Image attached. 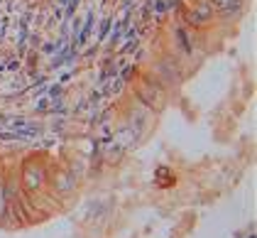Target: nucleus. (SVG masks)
Masks as SVG:
<instances>
[{"mask_svg":"<svg viewBox=\"0 0 257 238\" xmlns=\"http://www.w3.org/2000/svg\"><path fill=\"white\" fill-rule=\"evenodd\" d=\"M189 18H191L194 25H206V22H211V18H213V5H211L208 0H198Z\"/></svg>","mask_w":257,"mask_h":238,"instance_id":"nucleus-2","label":"nucleus"},{"mask_svg":"<svg viewBox=\"0 0 257 238\" xmlns=\"http://www.w3.org/2000/svg\"><path fill=\"white\" fill-rule=\"evenodd\" d=\"M138 99L145 103V106H150V108H164V103H167V96H164V89L159 86L157 81L152 79H140L138 81Z\"/></svg>","mask_w":257,"mask_h":238,"instance_id":"nucleus-1","label":"nucleus"},{"mask_svg":"<svg viewBox=\"0 0 257 238\" xmlns=\"http://www.w3.org/2000/svg\"><path fill=\"white\" fill-rule=\"evenodd\" d=\"M42 179H44V172H42V167H40V165H35V162H30V165L25 167V182H27V187H30V189L40 187Z\"/></svg>","mask_w":257,"mask_h":238,"instance_id":"nucleus-3","label":"nucleus"},{"mask_svg":"<svg viewBox=\"0 0 257 238\" xmlns=\"http://www.w3.org/2000/svg\"><path fill=\"white\" fill-rule=\"evenodd\" d=\"M213 8H220V10H233V8H240V0H208Z\"/></svg>","mask_w":257,"mask_h":238,"instance_id":"nucleus-4","label":"nucleus"}]
</instances>
